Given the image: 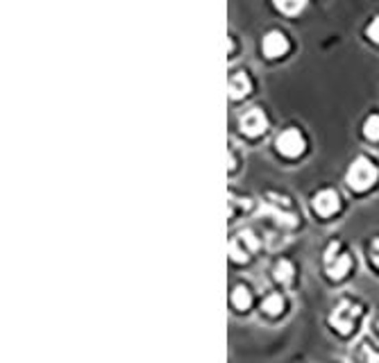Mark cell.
<instances>
[{
    "mask_svg": "<svg viewBox=\"0 0 379 363\" xmlns=\"http://www.w3.org/2000/svg\"><path fill=\"white\" fill-rule=\"evenodd\" d=\"M288 50V39L284 32H279V30H273L264 36V53L266 57L271 59H277V57H284Z\"/></svg>",
    "mask_w": 379,
    "mask_h": 363,
    "instance_id": "cell-8",
    "label": "cell"
},
{
    "mask_svg": "<svg viewBox=\"0 0 379 363\" xmlns=\"http://www.w3.org/2000/svg\"><path fill=\"white\" fill-rule=\"evenodd\" d=\"M359 357L363 359V363H379V354L373 350V347H361Z\"/></svg>",
    "mask_w": 379,
    "mask_h": 363,
    "instance_id": "cell-15",
    "label": "cell"
},
{
    "mask_svg": "<svg viewBox=\"0 0 379 363\" xmlns=\"http://www.w3.org/2000/svg\"><path fill=\"white\" fill-rule=\"evenodd\" d=\"M241 132L248 137H259L264 134L266 128H268V118H266V114L262 112V109H250V112H245L241 116Z\"/></svg>",
    "mask_w": 379,
    "mask_h": 363,
    "instance_id": "cell-6",
    "label": "cell"
},
{
    "mask_svg": "<svg viewBox=\"0 0 379 363\" xmlns=\"http://www.w3.org/2000/svg\"><path fill=\"white\" fill-rule=\"evenodd\" d=\"M350 257L347 255H338V243H332L330 250H327L325 255V268L330 272L332 279H343L347 275V270H350Z\"/></svg>",
    "mask_w": 379,
    "mask_h": 363,
    "instance_id": "cell-4",
    "label": "cell"
},
{
    "mask_svg": "<svg viewBox=\"0 0 379 363\" xmlns=\"http://www.w3.org/2000/svg\"><path fill=\"white\" fill-rule=\"evenodd\" d=\"M257 248H259V241L250 229L239 232L232 241H229V255H232L234 261H248L252 257V252H257Z\"/></svg>",
    "mask_w": 379,
    "mask_h": 363,
    "instance_id": "cell-2",
    "label": "cell"
},
{
    "mask_svg": "<svg viewBox=\"0 0 379 363\" xmlns=\"http://www.w3.org/2000/svg\"><path fill=\"white\" fill-rule=\"evenodd\" d=\"M368 39L375 41V43H379V16L373 21V23L368 25Z\"/></svg>",
    "mask_w": 379,
    "mask_h": 363,
    "instance_id": "cell-16",
    "label": "cell"
},
{
    "mask_svg": "<svg viewBox=\"0 0 379 363\" xmlns=\"http://www.w3.org/2000/svg\"><path fill=\"white\" fill-rule=\"evenodd\" d=\"M379 170L370 159L359 157L352 161V166L347 168V184H350L352 191H366L377 182Z\"/></svg>",
    "mask_w": 379,
    "mask_h": 363,
    "instance_id": "cell-1",
    "label": "cell"
},
{
    "mask_svg": "<svg viewBox=\"0 0 379 363\" xmlns=\"http://www.w3.org/2000/svg\"><path fill=\"white\" fill-rule=\"evenodd\" d=\"M293 277V266L286 261V259H282V261L275 266V279L277 281H284V284H288Z\"/></svg>",
    "mask_w": 379,
    "mask_h": 363,
    "instance_id": "cell-13",
    "label": "cell"
},
{
    "mask_svg": "<svg viewBox=\"0 0 379 363\" xmlns=\"http://www.w3.org/2000/svg\"><path fill=\"white\" fill-rule=\"evenodd\" d=\"M275 7L282 12V14H288V16H295V14H300L304 10V5H307V0H273Z\"/></svg>",
    "mask_w": 379,
    "mask_h": 363,
    "instance_id": "cell-10",
    "label": "cell"
},
{
    "mask_svg": "<svg viewBox=\"0 0 379 363\" xmlns=\"http://www.w3.org/2000/svg\"><path fill=\"white\" fill-rule=\"evenodd\" d=\"M277 150L284 157H300L304 152V137L298 130H286L277 137Z\"/></svg>",
    "mask_w": 379,
    "mask_h": 363,
    "instance_id": "cell-5",
    "label": "cell"
},
{
    "mask_svg": "<svg viewBox=\"0 0 379 363\" xmlns=\"http://www.w3.org/2000/svg\"><path fill=\"white\" fill-rule=\"evenodd\" d=\"M250 78L245 75V73H234L232 78H229V98L232 100H241L245 95L250 93Z\"/></svg>",
    "mask_w": 379,
    "mask_h": 363,
    "instance_id": "cell-9",
    "label": "cell"
},
{
    "mask_svg": "<svg viewBox=\"0 0 379 363\" xmlns=\"http://www.w3.org/2000/svg\"><path fill=\"white\" fill-rule=\"evenodd\" d=\"M338 207H341V198L336 191H332V189H325L321 191V194H316L314 196V209L318 216H332V213H336L338 211Z\"/></svg>",
    "mask_w": 379,
    "mask_h": 363,
    "instance_id": "cell-7",
    "label": "cell"
},
{
    "mask_svg": "<svg viewBox=\"0 0 379 363\" xmlns=\"http://www.w3.org/2000/svg\"><path fill=\"white\" fill-rule=\"evenodd\" d=\"M370 257H373V264L379 268V239L373 241V248H370Z\"/></svg>",
    "mask_w": 379,
    "mask_h": 363,
    "instance_id": "cell-17",
    "label": "cell"
},
{
    "mask_svg": "<svg viewBox=\"0 0 379 363\" xmlns=\"http://www.w3.org/2000/svg\"><path fill=\"white\" fill-rule=\"evenodd\" d=\"M359 314H361L359 305H352V302H341V305L334 309L330 323H332V327H336L341 331V334H347V331L354 327V320L359 318Z\"/></svg>",
    "mask_w": 379,
    "mask_h": 363,
    "instance_id": "cell-3",
    "label": "cell"
},
{
    "mask_svg": "<svg viewBox=\"0 0 379 363\" xmlns=\"http://www.w3.org/2000/svg\"><path fill=\"white\" fill-rule=\"evenodd\" d=\"M282 309H284V300H282V295H277V293H271L262 305V311H266L268 316L282 314Z\"/></svg>",
    "mask_w": 379,
    "mask_h": 363,
    "instance_id": "cell-12",
    "label": "cell"
},
{
    "mask_svg": "<svg viewBox=\"0 0 379 363\" xmlns=\"http://www.w3.org/2000/svg\"><path fill=\"white\" fill-rule=\"evenodd\" d=\"M363 134L370 141H379V116L377 114H373L366 123H363Z\"/></svg>",
    "mask_w": 379,
    "mask_h": 363,
    "instance_id": "cell-14",
    "label": "cell"
},
{
    "mask_svg": "<svg viewBox=\"0 0 379 363\" xmlns=\"http://www.w3.org/2000/svg\"><path fill=\"white\" fill-rule=\"evenodd\" d=\"M232 305L236 309H248L252 305V293H250V288L248 286H236L234 291H232Z\"/></svg>",
    "mask_w": 379,
    "mask_h": 363,
    "instance_id": "cell-11",
    "label": "cell"
}]
</instances>
